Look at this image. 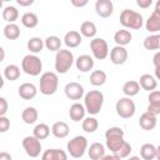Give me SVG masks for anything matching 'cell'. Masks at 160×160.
<instances>
[{"label":"cell","instance_id":"cell-4","mask_svg":"<svg viewBox=\"0 0 160 160\" xmlns=\"http://www.w3.org/2000/svg\"><path fill=\"white\" fill-rule=\"evenodd\" d=\"M59 86V78L52 71L42 72L40 76V92L42 95H54Z\"/></svg>","mask_w":160,"mask_h":160},{"label":"cell","instance_id":"cell-19","mask_svg":"<svg viewBox=\"0 0 160 160\" xmlns=\"http://www.w3.org/2000/svg\"><path fill=\"white\" fill-rule=\"evenodd\" d=\"M81 41H82V36H81V34H80L79 31H76V30H70V31H68V32L65 34V36H64V44H65L68 48H70V49L78 48V46L81 44Z\"/></svg>","mask_w":160,"mask_h":160},{"label":"cell","instance_id":"cell-54","mask_svg":"<svg viewBox=\"0 0 160 160\" xmlns=\"http://www.w3.org/2000/svg\"><path fill=\"white\" fill-rule=\"evenodd\" d=\"M158 40H159V50H160V34H158Z\"/></svg>","mask_w":160,"mask_h":160},{"label":"cell","instance_id":"cell-27","mask_svg":"<svg viewBox=\"0 0 160 160\" xmlns=\"http://www.w3.org/2000/svg\"><path fill=\"white\" fill-rule=\"evenodd\" d=\"M98 32L96 25L92 21H82L80 25V34L84 38H89V39H94L95 35Z\"/></svg>","mask_w":160,"mask_h":160},{"label":"cell","instance_id":"cell-29","mask_svg":"<svg viewBox=\"0 0 160 160\" xmlns=\"http://www.w3.org/2000/svg\"><path fill=\"white\" fill-rule=\"evenodd\" d=\"M21 24L28 28V29H34L38 26L39 24V18L35 12H31V11H26L22 14L21 16Z\"/></svg>","mask_w":160,"mask_h":160},{"label":"cell","instance_id":"cell-22","mask_svg":"<svg viewBox=\"0 0 160 160\" xmlns=\"http://www.w3.org/2000/svg\"><path fill=\"white\" fill-rule=\"evenodd\" d=\"M70 129L65 121H56L51 126V134L58 139H64L69 135Z\"/></svg>","mask_w":160,"mask_h":160},{"label":"cell","instance_id":"cell-43","mask_svg":"<svg viewBox=\"0 0 160 160\" xmlns=\"http://www.w3.org/2000/svg\"><path fill=\"white\" fill-rule=\"evenodd\" d=\"M136 5L141 9H148L152 5V0H136Z\"/></svg>","mask_w":160,"mask_h":160},{"label":"cell","instance_id":"cell-53","mask_svg":"<svg viewBox=\"0 0 160 160\" xmlns=\"http://www.w3.org/2000/svg\"><path fill=\"white\" fill-rule=\"evenodd\" d=\"M128 160H142L141 158H139V156H130Z\"/></svg>","mask_w":160,"mask_h":160},{"label":"cell","instance_id":"cell-18","mask_svg":"<svg viewBox=\"0 0 160 160\" xmlns=\"http://www.w3.org/2000/svg\"><path fill=\"white\" fill-rule=\"evenodd\" d=\"M85 114H86V109L82 104L80 102H74L70 109H69V116L72 121L75 122H79V121H82L85 119Z\"/></svg>","mask_w":160,"mask_h":160},{"label":"cell","instance_id":"cell-49","mask_svg":"<svg viewBox=\"0 0 160 160\" xmlns=\"http://www.w3.org/2000/svg\"><path fill=\"white\" fill-rule=\"evenodd\" d=\"M154 74H155V79L156 80H160V66H155Z\"/></svg>","mask_w":160,"mask_h":160},{"label":"cell","instance_id":"cell-38","mask_svg":"<svg viewBox=\"0 0 160 160\" xmlns=\"http://www.w3.org/2000/svg\"><path fill=\"white\" fill-rule=\"evenodd\" d=\"M106 82V72L102 70H94L90 74V84L94 86H101Z\"/></svg>","mask_w":160,"mask_h":160},{"label":"cell","instance_id":"cell-20","mask_svg":"<svg viewBox=\"0 0 160 160\" xmlns=\"http://www.w3.org/2000/svg\"><path fill=\"white\" fill-rule=\"evenodd\" d=\"M145 29L152 34L160 31V12L159 11L154 10L151 12V15L148 18V20L145 22Z\"/></svg>","mask_w":160,"mask_h":160},{"label":"cell","instance_id":"cell-13","mask_svg":"<svg viewBox=\"0 0 160 160\" xmlns=\"http://www.w3.org/2000/svg\"><path fill=\"white\" fill-rule=\"evenodd\" d=\"M128 50L124 48V46H114L111 50H110V61L114 64V65H122L126 62L128 60Z\"/></svg>","mask_w":160,"mask_h":160},{"label":"cell","instance_id":"cell-28","mask_svg":"<svg viewBox=\"0 0 160 160\" xmlns=\"http://www.w3.org/2000/svg\"><path fill=\"white\" fill-rule=\"evenodd\" d=\"M139 91H140V84L136 80H129V81L124 82V85H122V92L128 98H132V96L138 95Z\"/></svg>","mask_w":160,"mask_h":160},{"label":"cell","instance_id":"cell-35","mask_svg":"<svg viewBox=\"0 0 160 160\" xmlns=\"http://www.w3.org/2000/svg\"><path fill=\"white\" fill-rule=\"evenodd\" d=\"M32 135L35 138H38L39 140H45L49 135H50V128L48 124H44V122H40V124H36L34 130H32Z\"/></svg>","mask_w":160,"mask_h":160},{"label":"cell","instance_id":"cell-47","mask_svg":"<svg viewBox=\"0 0 160 160\" xmlns=\"http://www.w3.org/2000/svg\"><path fill=\"white\" fill-rule=\"evenodd\" d=\"M0 160H12V156L6 151H1L0 152Z\"/></svg>","mask_w":160,"mask_h":160},{"label":"cell","instance_id":"cell-31","mask_svg":"<svg viewBox=\"0 0 160 160\" xmlns=\"http://www.w3.org/2000/svg\"><path fill=\"white\" fill-rule=\"evenodd\" d=\"M140 156L142 160H154L156 158V146L146 142L140 148Z\"/></svg>","mask_w":160,"mask_h":160},{"label":"cell","instance_id":"cell-45","mask_svg":"<svg viewBox=\"0 0 160 160\" xmlns=\"http://www.w3.org/2000/svg\"><path fill=\"white\" fill-rule=\"evenodd\" d=\"M152 64L154 66H160V51L155 52L152 56Z\"/></svg>","mask_w":160,"mask_h":160},{"label":"cell","instance_id":"cell-26","mask_svg":"<svg viewBox=\"0 0 160 160\" xmlns=\"http://www.w3.org/2000/svg\"><path fill=\"white\" fill-rule=\"evenodd\" d=\"M38 118H39V114H38V110L34 106H28L21 112V119L28 125L35 124L38 121Z\"/></svg>","mask_w":160,"mask_h":160},{"label":"cell","instance_id":"cell-21","mask_svg":"<svg viewBox=\"0 0 160 160\" xmlns=\"http://www.w3.org/2000/svg\"><path fill=\"white\" fill-rule=\"evenodd\" d=\"M139 84H140L141 89H144V90H146L149 92L154 91L156 89V86H158V81H156L155 76H152L150 74H142L140 76V79H139Z\"/></svg>","mask_w":160,"mask_h":160},{"label":"cell","instance_id":"cell-37","mask_svg":"<svg viewBox=\"0 0 160 160\" xmlns=\"http://www.w3.org/2000/svg\"><path fill=\"white\" fill-rule=\"evenodd\" d=\"M81 128H82V130L85 132H90V134L91 132H95L98 130V128H99V121L94 116H88V118H85L82 120Z\"/></svg>","mask_w":160,"mask_h":160},{"label":"cell","instance_id":"cell-5","mask_svg":"<svg viewBox=\"0 0 160 160\" xmlns=\"http://www.w3.org/2000/svg\"><path fill=\"white\" fill-rule=\"evenodd\" d=\"M75 59H74V54L70 50L66 49H61L56 52L55 55V70L59 74H66L70 68L72 66Z\"/></svg>","mask_w":160,"mask_h":160},{"label":"cell","instance_id":"cell-52","mask_svg":"<svg viewBox=\"0 0 160 160\" xmlns=\"http://www.w3.org/2000/svg\"><path fill=\"white\" fill-rule=\"evenodd\" d=\"M155 10L160 12V0H158V1L155 2Z\"/></svg>","mask_w":160,"mask_h":160},{"label":"cell","instance_id":"cell-30","mask_svg":"<svg viewBox=\"0 0 160 160\" xmlns=\"http://www.w3.org/2000/svg\"><path fill=\"white\" fill-rule=\"evenodd\" d=\"M4 78L9 81H15L20 78V68L15 64H9L4 68Z\"/></svg>","mask_w":160,"mask_h":160},{"label":"cell","instance_id":"cell-3","mask_svg":"<svg viewBox=\"0 0 160 160\" xmlns=\"http://www.w3.org/2000/svg\"><path fill=\"white\" fill-rule=\"evenodd\" d=\"M120 24L125 29L139 30L144 25V18L140 12H138L135 10L124 9L120 14Z\"/></svg>","mask_w":160,"mask_h":160},{"label":"cell","instance_id":"cell-39","mask_svg":"<svg viewBox=\"0 0 160 160\" xmlns=\"http://www.w3.org/2000/svg\"><path fill=\"white\" fill-rule=\"evenodd\" d=\"M144 48L146 50H159V40H158V34H151L144 39L142 42Z\"/></svg>","mask_w":160,"mask_h":160},{"label":"cell","instance_id":"cell-23","mask_svg":"<svg viewBox=\"0 0 160 160\" xmlns=\"http://www.w3.org/2000/svg\"><path fill=\"white\" fill-rule=\"evenodd\" d=\"M131 39H132V35L131 32L128 30V29H121V30H118L115 34H114V41L116 42V45L119 46H126L131 42Z\"/></svg>","mask_w":160,"mask_h":160},{"label":"cell","instance_id":"cell-46","mask_svg":"<svg viewBox=\"0 0 160 160\" xmlns=\"http://www.w3.org/2000/svg\"><path fill=\"white\" fill-rule=\"evenodd\" d=\"M16 2L20 6H30L34 4V0H16Z\"/></svg>","mask_w":160,"mask_h":160},{"label":"cell","instance_id":"cell-16","mask_svg":"<svg viewBox=\"0 0 160 160\" xmlns=\"http://www.w3.org/2000/svg\"><path fill=\"white\" fill-rule=\"evenodd\" d=\"M158 124V120H156V115L149 112V111H145L144 114L140 115V119H139V125L142 130H146V131H150L152 130Z\"/></svg>","mask_w":160,"mask_h":160},{"label":"cell","instance_id":"cell-44","mask_svg":"<svg viewBox=\"0 0 160 160\" xmlns=\"http://www.w3.org/2000/svg\"><path fill=\"white\" fill-rule=\"evenodd\" d=\"M88 0H71V5L75 8H82L85 5H88Z\"/></svg>","mask_w":160,"mask_h":160},{"label":"cell","instance_id":"cell-36","mask_svg":"<svg viewBox=\"0 0 160 160\" xmlns=\"http://www.w3.org/2000/svg\"><path fill=\"white\" fill-rule=\"evenodd\" d=\"M45 48L49 50V51H55L58 52L59 50H61V40L59 36L56 35H50L48 36L45 40Z\"/></svg>","mask_w":160,"mask_h":160},{"label":"cell","instance_id":"cell-2","mask_svg":"<svg viewBox=\"0 0 160 160\" xmlns=\"http://www.w3.org/2000/svg\"><path fill=\"white\" fill-rule=\"evenodd\" d=\"M105 139H106V148L112 152L116 154L120 148L124 145V130L118 126L109 128L105 131Z\"/></svg>","mask_w":160,"mask_h":160},{"label":"cell","instance_id":"cell-6","mask_svg":"<svg viewBox=\"0 0 160 160\" xmlns=\"http://www.w3.org/2000/svg\"><path fill=\"white\" fill-rule=\"evenodd\" d=\"M21 70L30 76H38L42 70V61L39 56L34 54H28L21 60Z\"/></svg>","mask_w":160,"mask_h":160},{"label":"cell","instance_id":"cell-14","mask_svg":"<svg viewBox=\"0 0 160 160\" xmlns=\"http://www.w3.org/2000/svg\"><path fill=\"white\" fill-rule=\"evenodd\" d=\"M75 65L76 69L81 72H89L90 70H92L95 61L92 59V56L88 55V54H82L80 56H78V59L75 60Z\"/></svg>","mask_w":160,"mask_h":160},{"label":"cell","instance_id":"cell-1","mask_svg":"<svg viewBox=\"0 0 160 160\" xmlns=\"http://www.w3.org/2000/svg\"><path fill=\"white\" fill-rule=\"evenodd\" d=\"M104 104V94L100 90H90L84 96V106L86 112L90 115H96L100 112Z\"/></svg>","mask_w":160,"mask_h":160},{"label":"cell","instance_id":"cell-33","mask_svg":"<svg viewBox=\"0 0 160 160\" xmlns=\"http://www.w3.org/2000/svg\"><path fill=\"white\" fill-rule=\"evenodd\" d=\"M44 46H45V41H44L41 38H38V36L30 38L29 41H28V49H29L30 52H32L34 55L41 52V50L44 49Z\"/></svg>","mask_w":160,"mask_h":160},{"label":"cell","instance_id":"cell-34","mask_svg":"<svg viewBox=\"0 0 160 160\" xmlns=\"http://www.w3.org/2000/svg\"><path fill=\"white\" fill-rule=\"evenodd\" d=\"M4 36L9 40H16L20 36V28L14 22V24H6L4 26Z\"/></svg>","mask_w":160,"mask_h":160},{"label":"cell","instance_id":"cell-25","mask_svg":"<svg viewBox=\"0 0 160 160\" xmlns=\"http://www.w3.org/2000/svg\"><path fill=\"white\" fill-rule=\"evenodd\" d=\"M88 155L91 160H101L105 156V146L101 142H92L88 149Z\"/></svg>","mask_w":160,"mask_h":160},{"label":"cell","instance_id":"cell-48","mask_svg":"<svg viewBox=\"0 0 160 160\" xmlns=\"http://www.w3.org/2000/svg\"><path fill=\"white\" fill-rule=\"evenodd\" d=\"M101 160H121L118 155H115V154H111V155H105Z\"/></svg>","mask_w":160,"mask_h":160},{"label":"cell","instance_id":"cell-10","mask_svg":"<svg viewBox=\"0 0 160 160\" xmlns=\"http://www.w3.org/2000/svg\"><path fill=\"white\" fill-rule=\"evenodd\" d=\"M22 148L26 152L28 156L30 158H38L41 152V140H39L38 138H35L34 135H29V136H25L22 139Z\"/></svg>","mask_w":160,"mask_h":160},{"label":"cell","instance_id":"cell-41","mask_svg":"<svg viewBox=\"0 0 160 160\" xmlns=\"http://www.w3.org/2000/svg\"><path fill=\"white\" fill-rule=\"evenodd\" d=\"M10 128V120L6 116H0V132H6Z\"/></svg>","mask_w":160,"mask_h":160},{"label":"cell","instance_id":"cell-17","mask_svg":"<svg viewBox=\"0 0 160 160\" xmlns=\"http://www.w3.org/2000/svg\"><path fill=\"white\" fill-rule=\"evenodd\" d=\"M148 100H149V105L146 111L154 115H159L160 114V90H154L149 92Z\"/></svg>","mask_w":160,"mask_h":160},{"label":"cell","instance_id":"cell-24","mask_svg":"<svg viewBox=\"0 0 160 160\" xmlns=\"http://www.w3.org/2000/svg\"><path fill=\"white\" fill-rule=\"evenodd\" d=\"M41 160H68V154L61 149H48L42 152Z\"/></svg>","mask_w":160,"mask_h":160},{"label":"cell","instance_id":"cell-32","mask_svg":"<svg viewBox=\"0 0 160 160\" xmlns=\"http://www.w3.org/2000/svg\"><path fill=\"white\" fill-rule=\"evenodd\" d=\"M18 18H19V10L15 6L9 5L2 9V19L8 21V24H14L18 20Z\"/></svg>","mask_w":160,"mask_h":160},{"label":"cell","instance_id":"cell-11","mask_svg":"<svg viewBox=\"0 0 160 160\" xmlns=\"http://www.w3.org/2000/svg\"><path fill=\"white\" fill-rule=\"evenodd\" d=\"M64 92H65V96L70 100H80L81 98L85 96V90H84V86L78 82V81H71V82H68L64 88Z\"/></svg>","mask_w":160,"mask_h":160},{"label":"cell","instance_id":"cell-8","mask_svg":"<svg viewBox=\"0 0 160 160\" xmlns=\"http://www.w3.org/2000/svg\"><path fill=\"white\" fill-rule=\"evenodd\" d=\"M115 110H116V114L120 118L129 119V118H132L134 116V114L136 111V106H135L134 100H131V98L124 96V98H120L116 101Z\"/></svg>","mask_w":160,"mask_h":160},{"label":"cell","instance_id":"cell-50","mask_svg":"<svg viewBox=\"0 0 160 160\" xmlns=\"http://www.w3.org/2000/svg\"><path fill=\"white\" fill-rule=\"evenodd\" d=\"M0 52H1L0 61H4V58H5V50H4V48H0Z\"/></svg>","mask_w":160,"mask_h":160},{"label":"cell","instance_id":"cell-15","mask_svg":"<svg viewBox=\"0 0 160 160\" xmlns=\"http://www.w3.org/2000/svg\"><path fill=\"white\" fill-rule=\"evenodd\" d=\"M18 94L21 99L24 100H31L36 96L38 94V89L32 82H24L19 86L18 89Z\"/></svg>","mask_w":160,"mask_h":160},{"label":"cell","instance_id":"cell-40","mask_svg":"<svg viewBox=\"0 0 160 160\" xmlns=\"http://www.w3.org/2000/svg\"><path fill=\"white\" fill-rule=\"evenodd\" d=\"M130 152H131V145H130L128 141H125L124 145L120 148V150H119L115 155H118L120 159H124V158H128V156L130 155Z\"/></svg>","mask_w":160,"mask_h":160},{"label":"cell","instance_id":"cell-51","mask_svg":"<svg viewBox=\"0 0 160 160\" xmlns=\"http://www.w3.org/2000/svg\"><path fill=\"white\" fill-rule=\"evenodd\" d=\"M156 160H160V145L159 146H156V158H155Z\"/></svg>","mask_w":160,"mask_h":160},{"label":"cell","instance_id":"cell-12","mask_svg":"<svg viewBox=\"0 0 160 160\" xmlns=\"http://www.w3.org/2000/svg\"><path fill=\"white\" fill-rule=\"evenodd\" d=\"M95 11L100 18H110L114 12V4L111 0H96Z\"/></svg>","mask_w":160,"mask_h":160},{"label":"cell","instance_id":"cell-42","mask_svg":"<svg viewBox=\"0 0 160 160\" xmlns=\"http://www.w3.org/2000/svg\"><path fill=\"white\" fill-rule=\"evenodd\" d=\"M9 109V104L6 101V99L4 96L0 98V116H5V114L8 112Z\"/></svg>","mask_w":160,"mask_h":160},{"label":"cell","instance_id":"cell-9","mask_svg":"<svg viewBox=\"0 0 160 160\" xmlns=\"http://www.w3.org/2000/svg\"><path fill=\"white\" fill-rule=\"evenodd\" d=\"M90 49L92 56L98 60H104L109 55V45L105 39L102 38H94L90 41Z\"/></svg>","mask_w":160,"mask_h":160},{"label":"cell","instance_id":"cell-7","mask_svg":"<svg viewBox=\"0 0 160 160\" xmlns=\"http://www.w3.org/2000/svg\"><path fill=\"white\" fill-rule=\"evenodd\" d=\"M66 150H68V154L75 159L82 158L85 151L88 150V139L82 135H78V136L72 138L68 142Z\"/></svg>","mask_w":160,"mask_h":160}]
</instances>
